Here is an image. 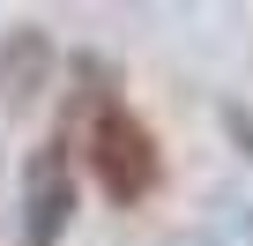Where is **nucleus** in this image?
<instances>
[{
  "label": "nucleus",
  "instance_id": "3",
  "mask_svg": "<svg viewBox=\"0 0 253 246\" xmlns=\"http://www.w3.org/2000/svg\"><path fill=\"white\" fill-rule=\"evenodd\" d=\"M52 75V38L38 23H15L8 38H0V104H30Z\"/></svg>",
  "mask_w": 253,
  "mask_h": 246
},
{
  "label": "nucleus",
  "instance_id": "2",
  "mask_svg": "<svg viewBox=\"0 0 253 246\" xmlns=\"http://www.w3.org/2000/svg\"><path fill=\"white\" fill-rule=\"evenodd\" d=\"M75 201H82L75 142L52 135V142H38L30 164H23V246H60L67 224H75Z\"/></svg>",
  "mask_w": 253,
  "mask_h": 246
},
{
  "label": "nucleus",
  "instance_id": "1",
  "mask_svg": "<svg viewBox=\"0 0 253 246\" xmlns=\"http://www.w3.org/2000/svg\"><path fill=\"white\" fill-rule=\"evenodd\" d=\"M82 172L97 179V194L112 209H142L164 187V142H157V127L119 90H89V112H82Z\"/></svg>",
  "mask_w": 253,
  "mask_h": 246
}]
</instances>
